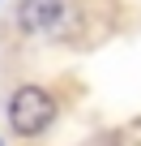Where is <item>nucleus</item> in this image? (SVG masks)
Segmentation results:
<instances>
[{"label": "nucleus", "mask_w": 141, "mask_h": 146, "mask_svg": "<svg viewBox=\"0 0 141 146\" xmlns=\"http://www.w3.org/2000/svg\"><path fill=\"white\" fill-rule=\"evenodd\" d=\"M60 22H64V0H22L17 5V26L26 35L56 30Z\"/></svg>", "instance_id": "2"}, {"label": "nucleus", "mask_w": 141, "mask_h": 146, "mask_svg": "<svg viewBox=\"0 0 141 146\" xmlns=\"http://www.w3.org/2000/svg\"><path fill=\"white\" fill-rule=\"evenodd\" d=\"M56 112L60 108H56V95L47 86H17L9 99V129L17 137H39L51 129Z\"/></svg>", "instance_id": "1"}]
</instances>
